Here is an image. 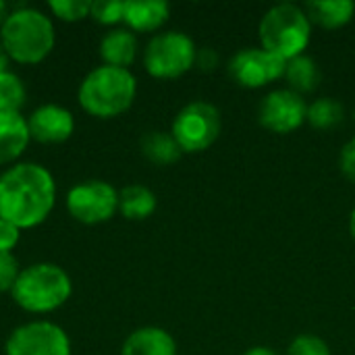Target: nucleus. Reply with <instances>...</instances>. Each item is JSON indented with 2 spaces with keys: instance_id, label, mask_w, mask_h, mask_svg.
Segmentation results:
<instances>
[{
  "instance_id": "nucleus-1",
  "label": "nucleus",
  "mask_w": 355,
  "mask_h": 355,
  "mask_svg": "<svg viewBox=\"0 0 355 355\" xmlns=\"http://www.w3.org/2000/svg\"><path fill=\"white\" fill-rule=\"evenodd\" d=\"M56 204L52 173L37 162H17L0 175V218L17 229L42 225Z\"/></svg>"
},
{
  "instance_id": "nucleus-2",
  "label": "nucleus",
  "mask_w": 355,
  "mask_h": 355,
  "mask_svg": "<svg viewBox=\"0 0 355 355\" xmlns=\"http://www.w3.org/2000/svg\"><path fill=\"white\" fill-rule=\"evenodd\" d=\"M56 33L52 19L31 6L10 10L0 27V44L8 58L19 64H37L54 48Z\"/></svg>"
},
{
  "instance_id": "nucleus-3",
  "label": "nucleus",
  "mask_w": 355,
  "mask_h": 355,
  "mask_svg": "<svg viewBox=\"0 0 355 355\" xmlns=\"http://www.w3.org/2000/svg\"><path fill=\"white\" fill-rule=\"evenodd\" d=\"M135 94L137 81L129 69L102 64L83 77L77 100L87 114L96 119H114L131 108Z\"/></svg>"
},
{
  "instance_id": "nucleus-4",
  "label": "nucleus",
  "mask_w": 355,
  "mask_h": 355,
  "mask_svg": "<svg viewBox=\"0 0 355 355\" xmlns=\"http://www.w3.org/2000/svg\"><path fill=\"white\" fill-rule=\"evenodd\" d=\"M71 293V277L52 262H37L23 268L10 291L15 304L29 314L54 312L69 302Z\"/></svg>"
},
{
  "instance_id": "nucleus-5",
  "label": "nucleus",
  "mask_w": 355,
  "mask_h": 355,
  "mask_svg": "<svg viewBox=\"0 0 355 355\" xmlns=\"http://www.w3.org/2000/svg\"><path fill=\"white\" fill-rule=\"evenodd\" d=\"M262 48L283 60H291L310 44V19L295 4H277L260 21Z\"/></svg>"
},
{
  "instance_id": "nucleus-6",
  "label": "nucleus",
  "mask_w": 355,
  "mask_h": 355,
  "mask_svg": "<svg viewBox=\"0 0 355 355\" xmlns=\"http://www.w3.org/2000/svg\"><path fill=\"white\" fill-rule=\"evenodd\" d=\"M196 44L181 31H164L154 35L144 52V67L156 79H175L196 64Z\"/></svg>"
},
{
  "instance_id": "nucleus-7",
  "label": "nucleus",
  "mask_w": 355,
  "mask_h": 355,
  "mask_svg": "<svg viewBox=\"0 0 355 355\" xmlns=\"http://www.w3.org/2000/svg\"><path fill=\"white\" fill-rule=\"evenodd\" d=\"M171 135L181 152L198 154L208 150L220 135V112L210 102H191L179 110Z\"/></svg>"
},
{
  "instance_id": "nucleus-8",
  "label": "nucleus",
  "mask_w": 355,
  "mask_h": 355,
  "mask_svg": "<svg viewBox=\"0 0 355 355\" xmlns=\"http://www.w3.org/2000/svg\"><path fill=\"white\" fill-rule=\"evenodd\" d=\"M69 214L83 225H100L114 216L119 210V191L106 181H83L67 193Z\"/></svg>"
},
{
  "instance_id": "nucleus-9",
  "label": "nucleus",
  "mask_w": 355,
  "mask_h": 355,
  "mask_svg": "<svg viewBox=\"0 0 355 355\" xmlns=\"http://www.w3.org/2000/svg\"><path fill=\"white\" fill-rule=\"evenodd\" d=\"M4 352L6 355H71V339L62 327L33 320L8 335Z\"/></svg>"
},
{
  "instance_id": "nucleus-10",
  "label": "nucleus",
  "mask_w": 355,
  "mask_h": 355,
  "mask_svg": "<svg viewBox=\"0 0 355 355\" xmlns=\"http://www.w3.org/2000/svg\"><path fill=\"white\" fill-rule=\"evenodd\" d=\"M287 60L266 52L264 48H243L229 62V75L243 87H262L285 77Z\"/></svg>"
},
{
  "instance_id": "nucleus-11",
  "label": "nucleus",
  "mask_w": 355,
  "mask_h": 355,
  "mask_svg": "<svg viewBox=\"0 0 355 355\" xmlns=\"http://www.w3.org/2000/svg\"><path fill=\"white\" fill-rule=\"evenodd\" d=\"M258 119L264 129L285 135L304 125L308 119V106L300 94L291 89H275L262 100Z\"/></svg>"
},
{
  "instance_id": "nucleus-12",
  "label": "nucleus",
  "mask_w": 355,
  "mask_h": 355,
  "mask_svg": "<svg viewBox=\"0 0 355 355\" xmlns=\"http://www.w3.org/2000/svg\"><path fill=\"white\" fill-rule=\"evenodd\" d=\"M29 135L40 144H62L75 131V119L71 110L58 104H42L29 116Z\"/></svg>"
},
{
  "instance_id": "nucleus-13",
  "label": "nucleus",
  "mask_w": 355,
  "mask_h": 355,
  "mask_svg": "<svg viewBox=\"0 0 355 355\" xmlns=\"http://www.w3.org/2000/svg\"><path fill=\"white\" fill-rule=\"evenodd\" d=\"M29 141V125L21 112H0V166L12 164Z\"/></svg>"
},
{
  "instance_id": "nucleus-14",
  "label": "nucleus",
  "mask_w": 355,
  "mask_h": 355,
  "mask_svg": "<svg viewBox=\"0 0 355 355\" xmlns=\"http://www.w3.org/2000/svg\"><path fill=\"white\" fill-rule=\"evenodd\" d=\"M121 355H177V345L164 329L144 327L125 339Z\"/></svg>"
},
{
  "instance_id": "nucleus-15",
  "label": "nucleus",
  "mask_w": 355,
  "mask_h": 355,
  "mask_svg": "<svg viewBox=\"0 0 355 355\" xmlns=\"http://www.w3.org/2000/svg\"><path fill=\"white\" fill-rule=\"evenodd\" d=\"M171 8L162 0H127L123 23L131 31H156L166 23Z\"/></svg>"
},
{
  "instance_id": "nucleus-16",
  "label": "nucleus",
  "mask_w": 355,
  "mask_h": 355,
  "mask_svg": "<svg viewBox=\"0 0 355 355\" xmlns=\"http://www.w3.org/2000/svg\"><path fill=\"white\" fill-rule=\"evenodd\" d=\"M100 56L104 64L127 69L135 56H137V37L131 29L114 27L106 31V35L100 40Z\"/></svg>"
},
{
  "instance_id": "nucleus-17",
  "label": "nucleus",
  "mask_w": 355,
  "mask_h": 355,
  "mask_svg": "<svg viewBox=\"0 0 355 355\" xmlns=\"http://www.w3.org/2000/svg\"><path fill=\"white\" fill-rule=\"evenodd\" d=\"M310 23H316L324 29H337L352 21L355 4L352 0H314L304 6Z\"/></svg>"
},
{
  "instance_id": "nucleus-18",
  "label": "nucleus",
  "mask_w": 355,
  "mask_h": 355,
  "mask_svg": "<svg viewBox=\"0 0 355 355\" xmlns=\"http://www.w3.org/2000/svg\"><path fill=\"white\" fill-rule=\"evenodd\" d=\"M156 196L144 185H127L119 191V212L127 220H146L156 210Z\"/></svg>"
},
{
  "instance_id": "nucleus-19",
  "label": "nucleus",
  "mask_w": 355,
  "mask_h": 355,
  "mask_svg": "<svg viewBox=\"0 0 355 355\" xmlns=\"http://www.w3.org/2000/svg\"><path fill=\"white\" fill-rule=\"evenodd\" d=\"M285 79L291 85V92L295 94H310L318 87L320 83V71L314 58L300 54L291 60H287V69H285Z\"/></svg>"
},
{
  "instance_id": "nucleus-20",
  "label": "nucleus",
  "mask_w": 355,
  "mask_h": 355,
  "mask_svg": "<svg viewBox=\"0 0 355 355\" xmlns=\"http://www.w3.org/2000/svg\"><path fill=\"white\" fill-rule=\"evenodd\" d=\"M141 152L150 162L160 166L177 162L183 154L175 137L164 131H148L141 137Z\"/></svg>"
},
{
  "instance_id": "nucleus-21",
  "label": "nucleus",
  "mask_w": 355,
  "mask_h": 355,
  "mask_svg": "<svg viewBox=\"0 0 355 355\" xmlns=\"http://www.w3.org/2000/svg\"><path fill=\"white\" fill-rule=\"evenodd\" d=\"M27 98L25 83L12 71L0 73V112H21Z\"/></svg>"
},
{
  "instance_id": "nucleus-22",
  "label": "nucleus",
  "mask_w": 355,
  "mask_h": 355,
  "mask_svg": "<svg viewBox=\"0 0 355 355\" xmlns=\"http://www.w3.org/2000/svg\"><path fill=\"white\" fill-rule=\"evenodd\" d=\"M308 121L314 129H333L343 121V106L335 98H320L308 106Z\"/></svg>"
},
{
  "instance_id": "nucleus-23",
  "label": "nucleus",
  "mask_w": 355,
  "mask_h": 355,
  "mask_svg": "<svg viewBox=\"0 0 355 355\" xmlns=\"http://www.w3.org/2000/svg\"><path fill=\"white\" fill-rule=\"evenodd\" d=\"M48 8L60 21L75 23V21H81V19L89 17L92 2H87V0H50Z\"/></svg>"
},
{
  "instance_id": "nucleus-24",
  "label": "nucleus",
  "mask_w": 355,
  "mask_h": 355,
  "mask_svg": "<svg viewBox=\"0 0 355 355\" xmlns=\"http://www.w3.org/2000/svg\"><path fill=\"white\" fill-rule=\"evenodd\" d=\"M125 2L121 0H94L89 8V17L102 25H116L123 21Z\"/></svg>"
},
{
  "instance_id": "nucleus-25",
  "label": "nucleus",
  "mask_w": 355,
  "mask_h": 355,
  "mask_svg": "<svg viewBox=\"0 0 355 355\" xmlns=\"http://www.w3.org/2000/svg\"><path fill=\"white\" fill-rule=\"evenodd\" d=\"M287 355H331V349L316 335H300L291 341Z\"/></svg>"
},
{
  "instance_id": "nucleus-26",
  "label": "nucleus",
  "mask_w": 355,
  "mask_h": 355,
  "mask_svg": "<svg viewBox=\"0 0 355 355\" xmlns=\"http://www.w3.org/2000/svg\"><path fill=\"white\" fill-rule=\"evenodd\" d=\"M19 262L12 254L0 252V291H12L19 279Z\"/></svg>"
},
{
  "instance_id": "nucleus-27",
  "label": "nucleus",
  "mask_w": 355,
  "mask_h": 355,
  "mask_svg": "<svg viewBox=\"0 0 355 355\" xmlns=\"http://www.w3.org/2000/svg\"><path fill=\"white\" fill-rule=\"evenodd\" d=\"M21 237V229H17L12 223L0 218V252L12 254V250L17 248Z\"/></svg>"
},
{
  "instance_id": "nucleus-28",
  "label": "nucleus",
  "mask_w": 355,
  "mask_h": 355,
  "mask_svg": "<svg viewBox=\"0 0 355 355\" xmlns=\"http://www.w3.org/2000/svg\"><path fill=\"white\" fill-rule=\"evenodd\" d=\"M341 171L352 183H355V137H352L341 150Z\"/></svg>"
},
{
  "instance_id": "nucleus-29",
  "label": "nucleus",
  "mask_w": 355,
  "mask_h": 355,
  "mask_svg": "<svg viewBox=\"0 0 355 355\" xmlns=\"http://www.w3.org/2000/svg\"><path fill=\"white\" fill-rule=\"evenodd\" d=\"M196 64L202 69V71H214V67L218 64V54L214 48H202L198 50L196 54Z\"/></svg>"
},
{
  "instance_id": "nucleus-30",
  "label": "nucleus",
  "mask_w": 355,
  "mask_h": 355,
  "mask_svg": "<svg viewBox=\"0 0 355 355\" xmlns=\"http://www.w3.org/2000/svg\"><path fill=\"white\" fill-rule=\"evenodd\" d=\"M8 62H10V58H8L6 50L2 48V44H0V73L8 71Z\"/></svg>"
},
{
  "instance_id": "nucleus-31",
  "label": "nucleus",
  "mask_w": 355,
  "mask_h": 355,
  "mask_svg": "<svg viewBox=\"0 0 355 355\" xmlns=\"http://www.w3.org/2000/svg\"><path fill=\"white\" fill-rule=\"evenodd\" d=\"M245 355H279L275 354L272 349H268V347H252V349H248Z\"/></svg>"
},
{
  "instance_id": "nucleus-32",
  "label": "nucleus",
  "mask_w": 355,
  "mask_h": 355,
  "mask_svg": "<svg viewBox=\"0 0 355 355\" xmlns=\"http://www.w3.org/2000/svg\"><path fill=\"white\" fill-rule=\"evenodd\" d=\"M10 15V10H8V4L4 2V0H0V27L4 25V21H6V17Z\"/></svg>"
},
{
  "instance_id": "nucleus-33",
  "label": "nucleus",
  "mask_w": 355,
  "mask_h": 355,
  "mask_svg": "<svg viewBox=\"0 0 355 355\" xmlns=\"http://www.w3.org/2000/svg\"><path fill=\"white\" fill-rule=\"evenodd\" d=\"M349 233H352V237H354L355 241V208L354 212H352V218H349Z\"/></svg>"
}]
</instances>
